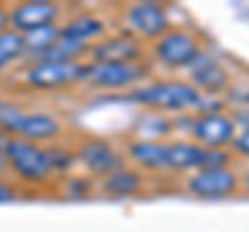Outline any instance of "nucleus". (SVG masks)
Masks as SVG:
<instances>
[{
	"label": "nucleus",
	"instance_id": "obj_1",
	"mask_svg": "<svg viewBox=\"0 0 249 232\" xmlns=\"http://www.w3.org/2000/svg\"><path fill=\"white\" fill-rule=\"evenodd\" d=\"M124 99L139 110H154L168 116L193 112L199 91L181 75H152L142 85L124 94Z\"/></svg>",
	"mask_w": 249,
	"mask_h": 232
},
{
	"label": "nucleus",
	"instance_id": "obj_2",
	"mask_svg": "<svg viewBox=\"0 0 249 232\" xmlns=\"http://www.w3.org/2000/svg\"><path fill=\"white\" fill-rule=\"evenodd\" d=\"M204 48L206 42L199 32L187 25H175L147 46V63L162 75H178L189 68Z\"/></svg>",
	"mask_w": 249,
	"mask_h": 232
},
{
	"label": "nucleus",
	"instance_id": "obj_3",
	"mask_svg": "<svg viewBox=\"0 0 249 232\" xmlns=\"http://www.w3.org/2000/svg\"><path fill=\"white\" fill-rule=\"evenodd\" d=\"M170 27H175V19L170 6L156 0H143V2H129L119 6L114 29L133 35L135 40L150 46L158 37H162Z\"/></svg>",
	"mask_w": 249,
	"mask_h": 232
},
{
	"label": "nucleus",
	"instance_id": "obj_4",
	"mask_svg": "<svg viewBox=\"0 0 249 232\" xmlns=\"http://www.w3.org/2000/svg\"><path fill=\"white\" fill-rule=\"evenodd\" d=\"M154 75L150 63H89L85 60V87L102 94H129Z\"/></svg>",
	"mask_w": 249,
	"mask_h": 232
},
{
	"label": "nucleus",
	"instance_id": "obj_5",
	"mask_svg": "<svg viewBox=\"0 0 249 232\" xmlns=\"http://www.w3.org/2000/svg\"><path fill=\"white\" fill-rule=\"evenodd\" d=\"M4 158L9 172L23 182L34 184V187H44V184L54 182L52 168L46 153V145H37L25 141L19 137H11L4 148Z\"/></svg>",
	"mask_w": 249,
	"mask_h": 232
},
{
	"label": "nucleus",
	"instance_id": "obj_6",
	"mask_svg": "<svg viewBox=\"0 0 249 232\" xmlns=\"http://www.w3.org/2000/svg\"><path fill=\"white\" fill-rule=\"evenodd\" d=\"M83 63H60V60H29L23 68V85L36 94L71 89L83 83Z\"/></svg>",
	"mask_w": 249,
	"mask_h": 232
},
{
	"label": "nucleus",
	"instance_id": "obj_7",
	"mask_svg": "<svg viewBox=\"0 0 249 232\" xmlns=\"http://www.w3.org/2000/svg\"><path fill=\"white\" fill-rule=\"evenodd\" d=\"M77 168H81L83 174L91 176L93 181H100L114 170L124 166L123 143H116L110 137L102 135H85L73 143Z\"/></svg>",
	"mask_w": 249,
	"mask_h": 232
},
{
	"label": "nucleus",
	"instance_id": "obj_8",
	"mask_svg": "<svg viewBox=\"0 0 249 232\" xmlns=\"http://www.w3.org/2000/svg\"><path fill=\"white\" fill-rule=\"evenodd\" d=\"M181 187L189 197L201 201H224L241 193L239 168H199L181 179Z\"/></svg>",
	"mask_w": 249,
	"mask_h": 232
},
{
	"label": "nucleus",
	"instance_id": "obj_9",
	"mask_svg": "<svg viewBox=\"0 0 249 232\" xmlns=\"http://www.w3.org/2000/svg\"><path fill=\"white\" fill-rule=\"evenodd\" d=\"M183 77L199 94L218 96V98H224V94H227L232 81H235L232 71L224 65V60L218 56L216 52L208 48V46L196 56V60L189 65V68L185 71Z\"/></svg>",
	"mask_w": 249,
	"mask_h": 232
},
{
	"label": "nucleus",
	"instance_id": "obj_10",
	"mask_svg": "<svg viewBox=\"0 0 249 232\" xmlns=\"http://www.w3.org/2000/svg\"><path fill=\"white\" fill-rule=\"evenodd\" d=\"M88 60L89 63H147V46L135 40L133 35L112 29L100 42L89 46Z\"/></svg>",
	"mask_w": 249,
	"mask_h": 232
},
{
	"label": "nucleus",
	"instance_id": "obj_11",
	"mask_svg": "<svg viewBox=\"0 0 249 232\" xmlns=\"http://www.w3.org/2000/svg\"><path fill=\"white\" fill-rule=\"evenodd\" d=\"M65 19V9L52 0H29L17 2L9 9V27L17 33L34 32L37 27L54 25Z\"/></svg>",
	"mask_w": 249,
	"mask_h": 232
},
{
	"label": "nucleus",
	"instance_id": "obj_12",
	"mask_svg": "<svg viewBox=\"0 0 249 232\" xmlns=\"http://www.w3.org/2000/svg\"><path fill=\"white\" fill-rule=\"evenodd\" d=\"M237 131L239 129L229 110L216 114H201L196 118L191 139L204 149H231Z\"/></svg>",
	"mask_w": 249,
	"mask_h": 232
},
{
	"label": "nucleus",
	"instance_id": "obj_13",
	"mask_svg": "<svg viewBox=\"0 0 249 232\" xmlns=\"http://www.w3.org/2000/svg\"><path fill=\"white\" fill-rule=\"evenodd\" d=\"M65 131L67 127L60 116L52 114L48 110H25L13 137L25 139V141L37 143V145H50V143L62 141Z\"/></svg>",
	"mask_w": 249,
	"mask_h": 232
},
{
	"label": "nucleus",
	"instance_id": "obj_14",
	"mask_svg": "<svg viewBox=\"0 0 249 232\" xmlns=\"http://www.w3.org/2000/svg\"><path fill=\"white\" fill-rule=\"evenodd\" d=\"M123 153L129 166L142 170L152 181L158 176H166V143L127 137L123 141Z\"/></svg>",
	"mask_w": 249,
	"mask_h": 232
},
{
	"label": "nucleus",
	"instance_id": "obj_15",
	"mask_svg": "<svg viewBox=\"0 0 249 232\" xmlns=\"http://www.w3.org/2000/svg\"><path fill=\"white\" fill-rule=\"evenodd\" d=\"M110 21L93 11H79L60 21V37L89 48L110 33Z\"/></svg>",
	"mask_w": 249,
	"mask_h": 232
},
{
	"label": "nucleus",
	"instance_id": "obj_16",
	"mask_svg": "<svg viewBox=\"0 0 249 232\" xmlns=\"http://www.w3.org/2000/svg\"><path fill=\"white\" fill-rule=\"evenodd\" d=\"M152 179L145 176L142 170L124 164L108 176L98 181V193L110 199H133L150 189Z\"/></svg>",
	"mask_w": 249,
	"mask_h": 232
},
{
	"label": "nucleus",
	"instance_id": "obj_17",
	"mask_svg": "<svg viewBox=\"0 0 249 232\" xmlns=\"http://www.w3.org/2000/svg\"><path fill=\"white\" fill-rule=\"evenodd\" d=\"M204 148L185 137H173L166 141V176L168 179H185L187 174L201 168Z\"/></svg>",
	"mask_w": 249,
	"mask_h": 232
},
{
	"label": "nucleus",
	"instance_id": "obj_18",
	"mask_svg": "<svg viewBox=\"0 0 249 232\" xmlns=\"http://www.w3.org/2000/svg\"><path fill=\"white\" fill-rule=\"evenodd\" d=\"M129 139H142V141H162L166 143L175 137L173 131V116L154 112V110H139L135 118L131 120Z\"/></svg>",
	"mask_w": 249,
	"mask_h": 232
},
{
	"label": "nucleus",
	"instance_id": "obj_19",
	"mask_svg": "<svg viewBox=\"0 0 249 232\" xmlns=\"http://www.w3.org/2000/svg\"><path fill=\"white\" fill-rule=\"evenodd\" d=\"M60 37V23L37 27L34 32L23 33V46H25V60H37L48 52Z\"/></svg>",
	"mask_w": 249,
	"mask_h": 232
},
{
	"label": "nucleus",
	"instance_id": "obj_20",
	"mask_svg": "<svg viewBox=\"0 0 249 232\" xmlns=\"http://www.w3.org/2000/svg\"><path fill=\"white\" fill-rule=\"evenodd\" d=\"M46 153H48V162H50L52 174L56 181L75 172L77 158H75L73 143H65V139L56 143H50V145H46Z\"/></svg>",
	"mask_w": 249,
	"mask_h": 232
},
{
	"label": "nucleus",
	"instance_id": "obj_21",
	"mask_svg": "<svg viewBox=\"0 0 249 232\" xmlns=\"http://www.w3.org/2000/svg\"><path fill=\"white\" fill-rule=\"evenodd\" d=\"M60 193L62 197L71 199V201H83L91 197L93 193H98V181H93L91 176L83 172H73L60 179Z\"/></svg>",
	"mask_w": 249,
	"mask_h": 232
},
{
	"label": "nucleus",
	"instance_id": "obj_22",
	"mask_svg": "<svg viewBox=\"0 0 249 232\" xmlns=\"http://www.w3.org/2000/svg\"><path fill=\"white\" fill-rule=\"evenodd\" d=\"M19 60H25V46H23V35L13 32L9 27L0 33V75L6 68L13 66Z\"/></svg>",
	"mask_w": 249,
	"mask_h": 232
},
{
	"label": "nucleus",
	"instance_id": "obj_23",
	"mask_svg": "<svg viewBox=\"0 0 249 232\" xmlns=\"http://www.w3.org/2000/svg\"><path fill=\"white\" fill-rule=\"evenodd\" d=\"M239 166L235 156H232L231 149H204V156H201V168H232Z\"/></svg>",
	"mask_w": 249,
	"mask_h": 232
},
{
	"label": "nucleus",
	"instance_id": "obj_24",
	"mask_svg": "<svg viewBox=\"0 0 249 232\" xmlns=\"http://www.w3.org/2000/svg\"><path fill=\"white\" fill-rule=\"evenodd\" d=\"M224 102H227L229 110H235L241 106H249V83L232 81L229 91L224 94Z\"/></svg>",
	"mask_w": 249,
	"mask_h": 232
},
{
	"label": "nucleus",
	"instance_id": "obj_25",
	"mask_svg": "<svg viewBox=\"0 0 249 232\" xmlns=\"http://www.w3.org/2000/svg\"><path fill=\"white\" fill-rule=\"evenodd\" d=\"M229 110L227 108V102H224V98H218V96H204L199 94V99L197 104L193 106V114H216V112H224Z\"/></svg>",
	"mask_w": 249,
	"mask_h": 232
},
{
	"label": "nucleus",
	"instance_id": "obj_26",
	"mask_svg": "<svg viewBox=\"0 0 249 232\" xmlns=\"http://www.w3.org/2000/svg\"><path fill=\"white\" fill-rule=\"evenodd\" d=\"M231 151L235 156L237 164H249V129L237 131V135L231 143Z\"/></svg>",
	"mask_w": 249,
	"mask_h": 232
},
{
	"label": "nucleus",
	"instance_id": "obj_27",
	"mask_svg": "<svg viewBox=\"0 0 249 232\" xmlns=\"http://www.w3.org/2000/svg\"><path fill=\"white\" fill-rule=\"evenodd\" d=\"M196 118H197V116L193 114V112L175 114V116H173V131H175V137L191 139V131H193V125H196Z\"/></svg>",
	"mask_w": 249,
	"mask_h": 232
},
{
	"label": "nucleus",
	"instance_id": "obj_28",
	"mask_svg": "<svg viewBox=\"0 0 249 232\" xmlns=\"http://www.w3.org/2000/svg\"><path fill=\"white\" fill-rule=\"evenodd\" d=\"M19 197V189H17V184L11 182L9 179H0V205H4V203H13V201H17Z\"/></svg>",
	"mask_w": 249,
	"mask_h": 232
},
{
	"label": "nucleus",
	"instance_id": "obj_29",
	"mask_svg": "<svg viewBox=\"0 0 249 232\" xmlns=\"http://www.w3.org/2000/svg\"><path fill=\"white\" fill-rule=\"evenodd\" d=\"M229 112H231L239 131L249 129V106H241V108H235V110H229Z\"/></svg>",
	"mask_w": 249,
	"mask_h": 232
},
{
	"label": "nucleus",
	"instance_id": "obj_30",
	"mask_svg": "<svg viewBox=\"0 0 249 232\" xmlns=\"http://www.w3.org/2000/svg\"><path fill=\"white\" fill-rule=\"evenodd\" d=\"M9 135L4 133V131H0V179H4L6 174H9V166H6V158H4V148L6 143H9Z\"/></svg>",
	"mask_w": 249,
	"mask_h": 232
},
{
	"label": "nucleus",
	"instance_id": "obj_31",
	"mask_svg": "<svg viewBox=\"0 0 249 232\" xmlns=\"http://www.w3.org/2000/svg\"><path fill=\"white\" fill-rule=\"evenodd\" d=\"M239 168V176H241V191L249 193V164H241Z\"/></svg>",
	"mask_w": 249,
	"mask_h": 232
},
{
	"label": "nucleus",
	"instance_id": "obj_32",
	"mask_svg": "<svg viewBox=\"0 0 249 232\" xmlns=\"http://www.w3.org/2000/svg\"><path fill=\"white\" fill-rule=\"evenodd\" d=\"M0 6H2V4H0Z\"/></svg>",
	"mask_w": 249,
	"mask_h": 232
}]
</instances>
